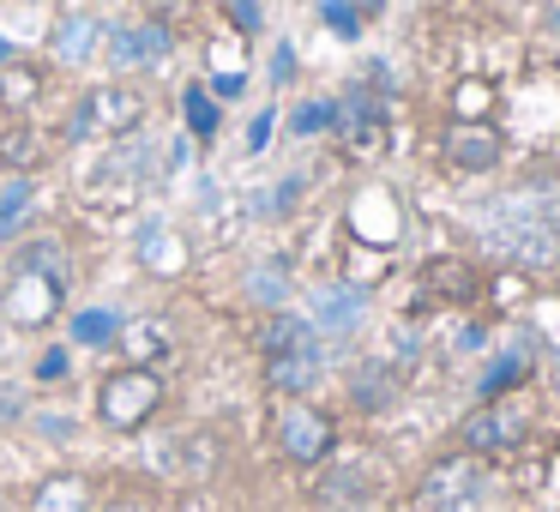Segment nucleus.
<instances>
[{"mask_svg": "<svg viewBox=\"0 0 560 512\" xmlns=\"http://www.w3.org/2000/svg\"><path fill=\"white\" fill-rule=\"evenodd\" d=\"M555 206H536V194L488 199L476 211V235H482L488 254L512 259L518 271H548V266H560V211Z\"/></svg>", "mask_w": 560, "mask_h": 512, "instance_id": "1", "label": "nucleus"}, {"mask_svg": "<svg viewBox=\"0 0 560 512\" xmlns=\"http://www.w3.org/2000/svg\"><path fill=\"white\" fill-rule=\"evenodd\" d=\"M145 121H151V97H145V91L127 85V79H109V85H91L85 97H79L67 133H73V139H133Z\"/></svg>", "mask_w": 560, "mask_h": 512, "instance_id": "2", "label": "nucleus"}, {"mask_svg": "<svg viewBox=\"0 0 560 512\" xmlns=\"http://www.w3.org/2000/svg\"><path fill=\"white\" fill-rule=\"evenodd\" d=\"M158 410H163V374L158 368L127 362V368H115V374H103V386H97L103 428H115V434H139Z\"/></svg>", "mask_w": 560, "mask_h": 512, "instance_id": "3", "label": "nucleus"}, {"mask_svg": "<svg viewBox=\"0 0 560 512\" xmlns=\"http://www.w3.org/2000/svg\"><path fill=\"white\" fill-rule=\"evenodd\" d=\"M67 302V283H61V266H43V259H19L7 290H0V314L13 319L19 331H43Z\"/></svg>", "mask_w": 560, "mask_h": 512, "instance_id": "4", "label": "nucleus"}, {"mask_svg": "<svg viewBox=\"0 0 560 512\" xmlns=\"http://www.w3.org/2000/svg\"><path fill=\"white\" fill-rule=\"evenodd\" d=\"M530 440V398L524 392H506V398H482V410L464 416L458 446L476 452V458H494V452H518Z\"/></svg>", "mask_w": 560, "mask_h": 512, "instance_id": "5", "label": "nucleus"}, {"mask_svg": "<svg viewBox=\"0 0 560 512\" xmlns=\"http://www.w3.org/2000/svg\"><path fill=\"white\" fill-rule=\"evenodd\" d=\"M482 482H488V464L458 446V452H446V458H434L422 470L416 500H422V512H464V507L482 500Z\"/></svg>", "mask_w": 560, "mask_h": 512, "instance_id": "6", "label": "nucleus"}, {"mask_svg": "<svg viewBox=\"0 0 560 512\" xmlns=\"http://www.w3.org/2000/svg\"><path fill=\"white\" fill-rule=\"evenodd\" d=\"M278 452L295 464V470H319V464L338 452V422H331L319 404L290 398L278 410Z\"/></svg>", "mask_w": 560, "mask_h": 512, "instance_id": "7", "label": "nucleus"}, {"mask_svg": "<svg viewBox=\"0 0 560 512\" xmlns=\"http://www.w3.org/2000/svg\"><path fill=\"white\" fill-rule=\"evenodd\" d=\"M338 151L350 163H374L380 151L392 146V115H386V97H374L368 85H355L350 97L338 103Z\"/></svg>", "mask_w": 560, "mask_h": 512, "instance_id": "8", "label": "nucleus"}, {"mask_svg": "<svg viewBox=\"0 0 560 512\" xmlns=\"http://www.w3.org/2000/svg\"><path fill=\"white\" fill-rule=\"evenodd\" d=\"M440 158L458 175H494L500 158H506V139H500L494 121H464V115H452L446 133H440Z\"/></svg>", "mask_w": 560, "mask_h": 512, "instance_id": "9", "label": "nucleus"}, {"mask_svg": "<svg viewBox=\"0 0 560 512\" xmlns=\"http://www.w3.org/2000/svg\"><path fill=\"white\" fill-rule=\"evenodd\" d=\"M314 494H319V507H326V512H392L386 482H380L368 464H338Z\"/></svg>", "mask_w": 560, "mask_h": 512, "instance_id": "10", "label": "nucleus"}, {"mask_svg": "<svg viewBox=\"0 0 560 512\" xmlns=\"http://www.w3.org/2000/svg\"><path fill=\"white\" fill-rule=\"evenodd\" d=\"M422 295L440 307H470L476 295H482V266L464 254H440L422 266Z\"/></svg>", "mask_w": 560, "mask_h": 512, "instance_id": "11", "label": "nucleus"}, {"mask_svg": "<svg viewBox=\"0 0 560 512\" xmlns=\"http://www.w3.org/2000/svg\"><path fill=\"white\" fill-rule=\"evenodd\" d=\"M109 55H115V67H163L175 55V31L163 25V19L139 13L133 25L109 31Z\"/></svg>", "mask_w": 560, "mask_h": 512, "instance_id": "12", "label": "nucleus"}, {"mask_svg": "<svg viewBox=\"0 0 560 512\" xmlns=\"http://www.w3.org/2000/svg\"><path fill=\"white\" fill-rule=\"evenodd\" d=\"M43 163H49V133H43L37 121H25V115H13V121L0 127V170L7 175H37Z\"/></svg>", "mask_w": 560, "mask_h": 512, "instance_id": "13", "label": "nucleus"}, {"mask_svg": "<svg viewBox=\"0 0 560 512\" xmlns=\"http://www.w3.org/2000/svg\"><path fill=\"white\" fill-rule=\"evenodd\" d=\"M103 43H109V31H103L97 13H67L61 25H55L49 49H55V61H61V67H85V61H97Z\"/></svg>", "mask_w": 560, "mask_h": 512, "instance_id": "14", "label": "nucleus"}, {"mask_svg": "<svg viewBox=\"0 0 560 512\" xmlns=\"http://www.w3.org/2000/svg\"><path fill=\"white\" fill-rule=\"evenodd\" d=\"M163 464H170V470H182L187 488H194V482H206V476H218L223 446H218V434H175L170 446H163Z\"/></svg>", "mask_w": 560, "mask_h": 512, "instance_id": "15", "label": "nucleus"}, {"mask_svg": "<svg viewBox=\"0 0 560 512\" xmlns=\"http://www.w3.org/2000/svg\"><path fill=\"white\" fill-rule=\"evenodd\" d=\"M254 344H259V356H290V350H314V331H307V319H295V314H283V307H266L259 314V326H254Z\"/></svg>", "mask_w": 560, "mask_h": 512, "instance_id": "16", "label": "nucleus"}, {"mask_svg": "<svg viewBox=\"0 0 560 512\" xmlns=\"http://www.w3.org/2000/svg\"><path fill=\"white\" fill-rule=\"evenodd\" d=\"M319 368H326V362H319V344H314V350L271 356V362H266V386L278 392V398H302V392L319 380Z\"/></svg>", "mask_w": 560, "mask_h": 512, "instance_id": "17", "label": "nucleus"}, {"mask_svg": "<svg viewBox=\"0 0 560 512\" xmlns=\"http://www.w3.org/2000/svg\"><path fill=\"white\" fill-rule=\"evenodd\" d=\"M139 266L163 271V278H175V271L187 266V247H182V235H175L163 218H145V230H139Z\"/></svg>", "mask_w": 560, "mask_h": 512, "instance_id": "18", "label": "nucleus"}, {"mask_svg": "<svg viewBox=\"0 0 560 512\" xmlns=\"http://www.w3.org/2000/svg\"><path fill=\"white\" fill-rule=\"evenodd\" d=\"M350 398H355V410H368V416L392 410V404H398V374H392L386 362H362L350 374Z\"/></svg>", "mask_w": 560, "mask_h": 512, "instance_id": "19", "label": "nucleus"}, {"mask_svg": "<svg viewBox=\"0 0 560 512\" xmlns=\"http://www.w3.org/2000/svg\"><path fill=\"white\" fill-rule=\"evenodd\" d=\"M37 97H43V67H31V61H7V67H0V109L25 115Z\"/></svg>", "mask_w": 560, "mask_h": 512, "instance_id": "20", "label": "nucleus"}, {"mask_svg": "<svg viewBox=\"0 0 560 512\" xmlns=\"http://www.w3.org/2000/svg\"><path fill=\"white\" fill-rule=\"evenodd\" d=\"M31 512H91V482L85 476H49L31 494Z\"/></svg>", "mask_w": 560, "mask_h": 512, "instance_id": "21", "label": "nucleus"}, {"mask_svg": "<svg viewBox=\"0 0 560 512\" xmlns=\"http://www.w3.org/2000/svg\"><path fill=\"white\" fill-rule=\"evenodd\" d=\"M115 338H121V356H127V362H139V368H151V362L170 356V331H163L158 319H133V326H121Z\"/></svg>", "mask_w": 560, "mask_h": 512, "instance_id": "22", "label": "nucleus"}, {"mask_svg": "<svg viewBox=\"0 0 560 512\" xmlns=\"http://www.w3.org/2000/svg\"><path fill=\"white\" fill-rule=\"evenodd\" d=\"M530 380V350H500V362L482 374V398H506Z\"/></svg>", "mask_w": 560, "mask_h": 512, "instance_id": "23", "label": "nucleus"}, {"mask_svg": "<svg viewBox=\"0 0 560 512\" xmlns=\"http://www.w3.org/2000/svg\"><path fill=\"white\" fill-rule=\"evenodd\" d=\"M182 121H187V133H194V139H211V133H218V121H223L218 97H211L206 85H187L182 91Z\"/></svg>", "mask_w": 560, "mask_h": 512, "instance_id": "24", "label": "nucleus"}, {"mask_svg": "<svg viewBox=\"0 0 560 512\" xmlns=\"http://www.w3.org/2000/svg\"><path fill=\"white\" fill-rule=\"evenodd\" d=\"M326 127H338V103H326V97L302 103V109L290 115V133L295 139H314V133H326Z\"/></svg>", "mask_w": 560, "mask_h": 512, "instance_id": "25", "label": "nucleus"}, {"mask_svg": "<svg viewBox=\"0 0 560 512\" xmlns=\"http://www.w3.org/2000/svg\"><path fill=\"white\" fill-rule=\"evenodd\" d=\"M31 194H37V187H31V175H13V182H7V194H0V235H7L31 211Z\"/></svg>", "mask_w": 560, "mask_h": 512, "instance_id": "26", "label": "nucleus"}, {"mask_svg": "<svg viewBox=\"0 0 560 512\" xmlns=\"http://www.w3.org/2000/svg\"><path fill=\"white\" fill-rule=\"evenodd\" d=\"M319 19H326V31H331V37H343V43L362 37V13H355L350 0H326V7H319Z\"/></svg>", "mask_w": 560, "mask_h": 512, "instance_id": "27", "label": "nucleus"}, {"mask_svg": "<svg viewBox=\"0 0 560 512\" xmlns=\"http://www.w3.org/2000/svg\"><path fill=\"white\" fill-rule=\"evenodd\" d=\"M355 314H362V307H355V290H350V283H338V290H319V319H338V326H350Z\"/></svg>", "mask_w": 560, "mask_h": 512, "instance_id": "28", "label": "nucleus"}, {"mask_svg": "<svg viewBox=\"0 0 560 512\" xmlns=\"http://www.w3.org/2000/svg\"><path fill=\"white\" fill-rule=\"evenodd\" d=\"M115 331H121V326H115V314H97V307L73 319V338H79V344H109Z\"/></svg>", "mask_w": 560, "mask_h": 512, "instance_id": "29", "label": "nucleus"}, {"mask_svg": "<svg viewBox=\"0 0 560 512\" xmlns=\"http://www.w3.org/2000/svg\"><path fill=\"white\" fill-rule=\"evenodd\" d=\"M247 290H254V295H259V302H266V307L290 302V290H283V278H271V271H254V278H247Z\"/></svg>", "mask_w": 560, "mask_h": 512, "instance_id": "30", "label": "nucleus"}, {"mask_svg": "<svg viewBox=\"0 0 560 512\" xmlns=\"http://www.w3.org/2000/svg\"><path fill=\"white\" fill-rule=\"evenodd\" d=\"M230 25L242 31V37H254L259 31V0H230Z\"/></svg>", "mask_w": 560, "mask_h": 512, "instance_id": "31", "label": "nucleus"}, {"mask_svg": "<svg viewBox=\"0 0 560 512\" xmlns=\"http://www.w3.org/2000/svg\"><path fill=\"white\" fill-rule=\"evenodd\" d=\"M187 7H194V0H139V13H145V19H163V25H170V19H182Z\"/></svg>", "mask_w": 560, "mask_h": 512, "instance_id": "32", "label": "nucleus"}, {"mask_svg": "<svg viewBox=\"0 0 560 512\" xmlns=\"http://www.w3.org/2000/svg\"><path fill=\"white\" fill-rule=\"evenodd\" d=\"M290 79H295V49L278 43V49H271V85H290Z\"/></svg>", "mask_w": 560, "mask_h": 512, "instance_id": "33", "label": "nucleus"}, {"mask_svg": "<svg viewBox=\"0 0 560 512\" xmlns=\"http://www.w3.org/2000/svg\"><path fill=\"white\" fill-rule=\"evenodd\" d=\"M271 127H278V115H259V121H254V133H247V151H266V139H271Z\"/></svg>", "mask_w": 560, "mask_h": 512, "instance_id": "34", "label": "nucleus"}, {"mask_svg": "<svg viewBox=\"0 0 560 512\" xmlns=\"http://www.w3.org/2000/svg\"><path fill=\"white\" fill-rule=\"evenodd\" d=\"M61 374H67V350H49L37 362V380H61Z\"/></svg>", "mask_w": 560, "mask_h": 512, "instance_id": "35", "label": "nucleus"}, {"mask_svg": "<svg viewBox=\"0 0 560 512\" xmlns=\"http://www.w3.org/2000/svg\"><path fill=\"white\" fill-rule=\"evenodd\" d=\"M175 512H218V500H211V494H199V488H187V494H182V507H175Z\"/></svg>", "mask_w": 560, "mask_h": 512, "instance_id": "36", "label": "nucleus"}, {"mask_svg": "<svg viewBox=\"0 0 560 512\" xmlns=\"http://www.w3.org/2000/svg\"><path fill=\"white\" fill-rule=\"evenodd\" d=\"M97 512H151V507H145L139 494H115V500H103Z\"/></svg>", "mask_w": 560, "mask_h": 512, "instance_id": "37", "label": "nucleus"}, {"mask_svg": "<svg viewBox=\"0 0 560 512\" xmlns=\"http://www.w3.org/2000/svg\"><path fill=\"white\" fill-rule=\"evenodd\" d=\"M211 97H242V73H218L211 79Z\"/></svg>", "mask_w": 560, "mask_h": 512, "instance_id": "38", "label": "nucleus"}, {"mask_svg": "<svg viewBox=\"0 0 560 512\" xmlns=\"http://www.w3.org/2000/svg\"><path fill=\"white\" fill-rule=\"evenodd\" d=\"M350 7H355L362 19H380V13H386V0H350Z\"/></svg>", "mask_w": 560, "mask_h": 512, "instance_id": "39", "label": "nucleus"}, {"mask_svg": "<svg viewBox=\"0 0 560 512\" xmlns=\"http://www.w3.org/2000/svg\"><path fill=\"white\" fill-rule=\"evenodd\" d=\"M7 61H19V55H13V43L0 37V67H7Z\"/></svg>", "mask_w": 560, "mask_h": 512, "instance_id": "40", "label": "nucleus"}, {"mask_svg": "<svg viewBox=\"0 0 560 512\" xmlns=\"http://www.w3.org/2000/svg\"><path fill=\"white\" fill-rule=\"evenodd\" d=\"M97 7H109V0H97Z\"/></svg>", "mask_w": 560, "mask_h": 512, "instance_id": "41", "label": "nucleus"}]
</instances>
